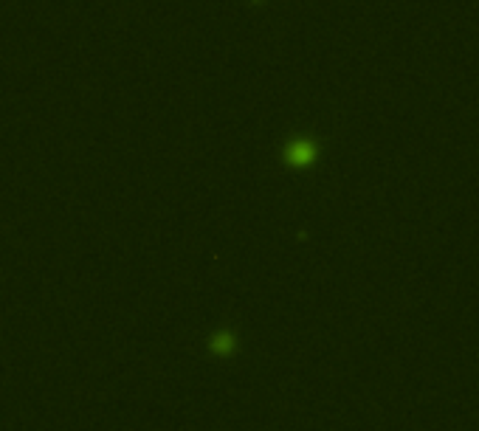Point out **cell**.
Instances as JSON below:
<instances>
[{
	"label": "cell",
	"instance_id": "6da1fadb",
	"mask_svg": "<svg viewBox=\"0 0 479 431\" xmlns=\"http://www.w3.org/2000/svg\"><path fill=\"white\" fill-rule=\"evenodd\" d=\"M313 144L310 141H296L293 147H291V161H293V164H307V161H313Z\"/></svg>",
	"mask_w": 479,
	"mask_h": 431
}]
</instances>
